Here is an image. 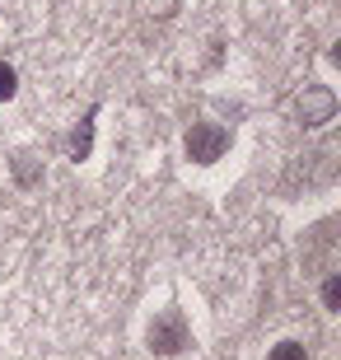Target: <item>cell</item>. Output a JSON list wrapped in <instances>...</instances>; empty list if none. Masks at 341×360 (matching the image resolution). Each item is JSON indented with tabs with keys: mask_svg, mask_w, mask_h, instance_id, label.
I'll use <instances>...</instances> for the list:
<instances>
[{
	"mask_svg": "<svg viewBox=\"0 0 341 360\" xmlns=\"http://www.w3.org/2000/svg\"><path fill=\"white\" fill-rule=\"evenodd\" d=\"M145 347L155 351V356H178V351L192 347V328H187V319L178 309H164V314L150 319V328H145Z\"/></svg>",
	"mask_w": 341,
	"mask_h": 360,
	"instance_id": "cell-1",
	"label": "cell"
},
{
	"mask_svg": "<svg viewBox=\"0 0 341 360\" xmlns=\"http://www.w3.org/2000/svg\"><path fill=\"white\" fill-rule=\"evenodd\" d=\"M234 146V136H229V127H220V122H197L192 131L183 136V150L192 164H215L224 160V150Z\"/></svg>",
	"mask_w": 341,
	"mask_h": 360,
	"instance_id": "cell-2",
	"label": "cell"
},
{
	"mask_svg": "<svg viewBox=\"0 0 341 360\" xmlns=\"http://www.w3.org/2000/svg\"><path fill=\"white\" fill-rule=\"evenodd\" d=\"M332 112H337V98H332L328 89H309V94L300 98L304 127H323V122H332Z\"/></svg>",
	"mask_w": 341,
	"mask_h": 360,
	"instance_id": "cell-3",
	"label": "cell"
},
{
	"mask_svg": "<svg viewBox=\"0 0 341 360\" xmlns=\"http://www.w3.org/2000/svg\"><path fill=\"white\" fill-rule=\"evenodd\" d=\"M271 360H309V351H304V342L290 337V342H276L271 347Z\"/></svg>",
	"mask_w": 341,
	"mask_h": 360,
	"instance_id": "cell-6",
	"label": "cell"
},
{
	"mask_svg": "<svg viewBox=\"0 0 341 360\" xmlns=\"http://www.w3.org/2000/svg\"><path fill=\"white\" fill-rule=\"evenodd\" d=\"M89 146H94V127L84 122V127L70 136V160H84V155H89Z\"/></svg>",
	"mask_w": 341,
	"mask_h": 360,
	"instance_id": "cell-4",
	"label": "cell"
},
{
	"mask_svg": "<svg viewBox=\"0 0 341 360\" xmlns=\"http://www.w3.org/2000/svg\"><path fill=\"white\" fill-rule=\"evenodd\" d=\"M14 94H19V70H14L10 61H0V103L14 98Z\"/></svg>",
	"mask_w": 341,
	"mask_h": 360,
	"instance_id": "cell-5",
	"label": "cell"
},
{
	"mask_svg": "<svg viewBox=\"0 0 341 360\" xmlns=\"http://www.w3.org/2000/svg\"><path fill=\"white\" fill-rule=\"evenodd\" d=\"M323 304H328L332 314L341 309V276H328V285H323Z\"/></svg>",
	"mask_w": 341,
	"mask_h": 360,
	"instance_id": "cell-7",
	"label": "cell"
}]
</instances>
